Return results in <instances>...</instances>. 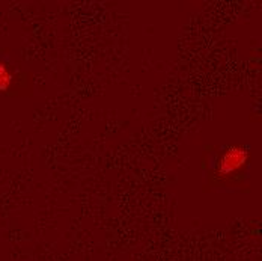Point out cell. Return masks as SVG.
Instances as JSON below:
<instances>
[{
    "label": "cell",
    "instance_id": "7a4b0ae2",
    "mask_svg": "<svg viewBox=\"0 0 262 261\" xmlns=\"http://www.w3.org/2000/svg\"><path fill=\"white\" fill-rule=\"evenodd\" d=\"M11 82H12V73L3 62H0V91H6L11 86Z\"/></svg>",
    "mask_w": 262,
    "mask_h": 261
},
{
    "label": "cell",
    "instance_id": "6da1fadb",
    "mask_svg": "<svg viewBox=\"0 0 262 261\" xmlns=\"http://www.w3.org/2000/svg\"><path fill=\"white\" fill-rule=\"evenodd\" d=\"M249 157H250V153L246 147H241V145L229 147L220 157V160L217 163V171L222 175L234 174L247 165Z\"/></svg>",
    "mask_w": 262,
    "mask_h": 261
}]
</instances>
